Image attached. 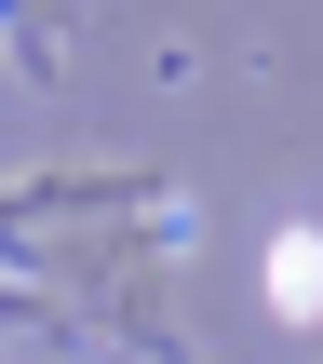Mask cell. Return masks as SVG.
<instances>
[{"instance_id": "6da1fadb", "label": "cell", "mask_w": 323, "mask_h": 364, "mask_svg": "<svg viewBox=\"0 0 323 364\" xmlns=\"http://www.w3.org/2000/svg\"><path fill=\"white\" fill-rule=\"evenodd\" d=\"M270 311H283V324H310V311H323V243H310V230L270 243Z\"/></svg>"}]
</instances>
